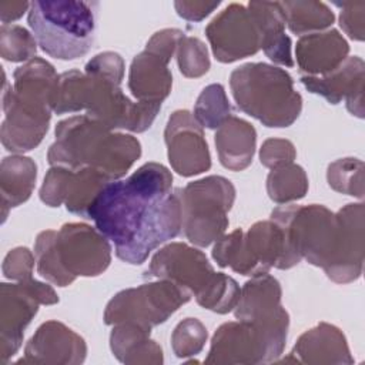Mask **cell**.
Listing matches in <instances>:
<instances>
[{"label": "cell", "mask_w": 365, "mask_h": 365, "mask_svg": "<svg viewBox=\"0 0 365 365\" xmlns=\"http://www.w3.org/2000/svg\"><path fill=\"white\" fill-rule=\"evenodd\" d=\"M87 218L114 242L120 259L140 265L160 244L178 235L181 194L173 191V177L164 165L147 163L128 178L104 184Z\"/></svg>", "instance_id": "6da1fadb"}, {"label": "cell", "mask_w": 365, "mask_h": 365, "mask_svg": "<svg viewBox=\"0 0 365 365\" xmlns=\"http://www.w3.org/2000/svg\"><path fill=\"white\" fill-rule=\"evenodd\" d=\"M98 6V1H31L27 21L46 54L76 60L94 44Z\"/></svg>", "instance_id": "7a4b0ae2"}, {"label": "cell", "mask_w": 365, "mask_h": 365, "mask_svg": "<svg viewBox=\"0 0 365 365\" xmlns=\"http://www.w3.org/2000/svg\"><path fill=\"white\" fill-rule=\"evenodd\" d=\"M238 108L267 127H288L299 114L301 97L292 90V78L278 67L264 63L245 64L231 74Z\"/></svg>", "instance_id": "3957f363"}, {"label": "cell", "mask_w": 365, "mask_h": 365, "mask_svg": "<svg viewBox=\"0 0 365 365\" xmlns=\"http://www.w3.org/2000/svg\"><path fill=\"white\" fill-rule=\"evenodd\" d=\"M181 192V191H180ZM234 200V188L222 177H208L185 187L181 195L182 221L191 242L208 245L227 225L225 211Z\"/></svg>", "instance_id": "277c9868"}, {"label": "cell", "mask_w": 365, "mask_h": 365, "mask_svg": "<svg viewBox=\"0 0 365 365\" xmlns=\"http://www.w3.org/2000/svg\"><path fill=\"white\" fill-rule=\"evenodd\" d=\"M207 36L212 44L217 58L234 61L254 54L261 46L259 29L250 13L241 4H230L207 27Z\"/></svg>", "instance_id": "5b68a950"}, {"label": "cell", "mask_w": 365, "mask_h": 365, "mask_svg": "<svg viewBox=\"0 0 365 365\" xmlns=\"http://www.w3.org/2000/svg\"><path fill=\"white\" fill-rule=\"evenodd\" d=\"M248 10L252 14L259 33L261 46L267 56L281 64L291 66V40L284 34L285 16L281 3H248Z\"/></svg>", "instance_id": "8992f818"}, {"label": "cell", "mask_w": 365, "mask_h": 365, "mask_svg": "<svg viewBox=\"0 0 365 365\" xmlns=\"http://www.w3.org/2000/svg\"><path fill=\"white\" fill-rule=\"evenodd\" d=\"M1 187L4 205L16 207L21 201H26L31 192L36 180V165L30 158L20 160V168L17 171V157H7L1 164Z\"/></svg>", "instance_id": "52a82bcc"}, {"label": "cell", "mask_w": 365, "mask_h": 365, "mask_svg": "<svg viewBox=\"0 0 365 365\" xmlns=\"http://www.w3.org/2000/svg\"><path fill=\"white\" fill-rule=\"evenodd\" d=\"M231 124H232L235 140L231 138V135L222 125V128L215 135V144L218 145L221 163L227 168L241 170V168L247 167V164L242 160L237 147L240 145L244 151L252 154L254 144H255V131L248 123L238 120V118H231Z\"/></svg>", "instance_id": "ba28073f"}, {"label": "cell", "mask_w": 365, "mask_h": 365, "mask_svg": "<svg viewBox=\"0 0 365 365\" xmlns=\"http://www.w3.org/2000/svg\"><path fill=\"white\" fill-rule=\"evenodd\" d=\"M285 21L294 33L324 29L334 21V14L327 4L318 1H285L281 3Z\"/></svg>", "instance_id": "9c48e42d"}, {"label": "cell", "mask_w": 365, "mask_h": 365, "mask_svg": "<svg viewBox=\"0 0 365 365\" xmlns=\"http://www.w3.org/2000/svg\"><path fill=\"white\" fill-rule=\"evenodd\" d=\"M11 48L1 51L3 57L10 61H21L36 53V43L30 33L20 26H1V47Z\"/></svg>", "instance_id": "30bf717a"}, {"label": "cell", "mask_w": 365, "mask_h": 365, "mask_svg": "<svg viewBox=\"0 0 365 365\" xmlns=\"http://www.w3.org/2000/svg\"><path fill=\"white\" fill-rule=\"evenodd\" d=\"M204 44L198 38H184L180 41V53H178V64L181 73L185 76H192V60L197 70V76L205 73L210 67V61L197 60L194 56L204 51Z\"/></svg>", "instance_id": "8fae6325"}, {"label": "cell", "mask_w": 365, "mask_h": 365, "mask_svg": "<svg viewBox=\"0 0 365 365\" xmlns=\"http://www.w3.org/2000/svg\"><path fill=\"white\" fill-rule=\"evenodd\" d=\"M177 13L188 20H201L202 17L208 16L214 9L220 6V1L217 3H185V1H175L174 3Z\"/></svg>", "instance_id": "7c38bea8"}, {"label": "cell", "mask_w": 365, "mask_h": 365, "mask_svg": "<svg viewBox=\"0 0 365 365\" xmlns=\"http://www.w3.org/2000/svg\"><path fill=\"white\" fill-rule=\"evenodd\" d=\"M30 3H11V1H1L0 3V11H1V21L3 24H7L9 20L19 19L24 11H29Z\"/></svg>", "instance_id": "4fadbf2b"}, {"label": "cell", "mask_w": 365, "mask_h": 365, "mask_svg": "<svg viewBox=\"0 0 365 365\" xmlns=\"http://www.w3.org/2000/svg\"><path fill=\"white\" fill-rule=\"evenodd\" d=\"M86 145H88V140L81 138V147H86ZM86 150H87V148H83V150L80 151V154H81V155H80V158H78V161H77V165L81 163V158H83V154L86 153Z\"/></svg>", "instance_id": "5bb4252c"}]
</instances>
